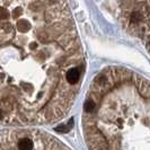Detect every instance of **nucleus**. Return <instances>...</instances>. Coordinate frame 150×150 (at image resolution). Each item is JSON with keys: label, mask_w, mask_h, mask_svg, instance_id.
<instances>
[{"label": "nucleus", "mask_w": 150, "mask_h": 150, "mask_svg": "<svg viewBox=\"0 0 150 150\" xmlns=\"http://www.w3.org/2000/svg\"><path fill=\"white\" fill-rule=\"evenodd\" d=\"M83 130L88 150H150V80L108 67L90 83Z\"/></svg>", "instance_id": "nucleus-2"}, {"label": "nucleus", "mask_w": 150, "mask_h": 150, "mask_svg": "<svg viewBox=\"0 0 150 150\" xmlns=\"http://www.w3.org/2000/svg\"><path fill=\"white\" fill-rule=\"evenodd\" d=\"M114 7L124 30L139 38L150 53V1H117Z\"/></svg>", "instance_id": "nucleus-4"}, {"label": "nucleus", "mask_w": 150, "mask_h": 150, "mask_svg": "<svg viewBox=\"0 0 150 150\" xmlns=\"http://www.w3.org/2000/svg\"><path fill=\"white\" fill-rule=\"evenodd\" d=\"M0 150H71L55 137L38 129L11 128L0 131Z\"/></svg>", "instance_id": "nucleus-3"}, {"label": "nucleus", "mask_w": 150, "mask_h": 150, "mask_svg": "<svg viewBox=\"0 0 150 150\" xmlns=\"http://www.w3.org/2000/svg\"><path fill=\"white\" fill-rule=\"evenodd\" d=\"M83 74V45L67 2L0 0V124L63 119Z\"/></svg>", "instance_id": "nucleus-1"}]
</instances>
